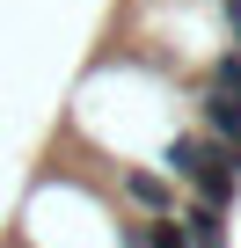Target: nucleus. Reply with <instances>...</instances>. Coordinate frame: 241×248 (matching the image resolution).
Masks as SVG:
<instances>
[{"label": "nucleus", "mask_w": 241, "mask_h": 248, "mask_svg": "<svg viewBox=\"0 0 241 248\" xmlns=\"http://www.w3.org/2000/svg\"><path fill=\"white\" fill-rule=\"evenodd\" d=\"M219 15H226V30H234V51H241V0H219Z\"/></svg>", "instance_id": "nucleus-7"}, {"label": "nucleus", "mask_w": 241, "mask_h": 248, "mask_svg": "<svg viewBox=\"0 0 241 248\" xmlns=\"http://www.w3.org/2000/svg\"><path fill=\"white\" fill-rule=\"evenodd\" d=\"M176 226L190 233V248H219V241H226V204H205V197H197V204L176 212Z\"/></svg>", "instance_id": "nucleus-2"}, {"label": "nucleus", "mask_w": 241, "mask_h": 248, "mask_svg": "<svg viewBox=\"0 0 241 248\" xmlns=\"http://www.w3.org/2000/svg\"><path fill=\"white\" fill-rule=\"evenodd\" d=\"M168 175L176 183H190L205 204H234V146L219 139V132H176L168 139Z\"/></svg>", "instance_id": "nucleus-1"}, {"label": "nucleus", "mask_w": 241, "mask_h": 248, "mask_svg": "<svg viewBox=\"0 0 241 248\" xmlns=\"http://www.w3.org/2000/svg\"><path fill=\"white\" fill-rule=\"evenodd\" d=\"M125 197H132L139 212H154V219H161V212H176V190H168L154 168H132V175H125Z\"/></svg>", "instance_id": "nucleus-3"}, {"label": "nucleus", "mask_w": 241, "mask_h": 248, "mask_svg": "<svg viewBox=\"0 0 241 248\" xmlns=\"http://www.w3.org/2000/svg\"><path fill=\"white\" fill-rule=\"evenodd\" d=\"M212 88L241 95V51H219V59H212Z\"/></svg>", "instance_id": "nucleus-6"}, {"label": "nucleus", "mask_w": 241, "mask_h": 248, "mask_svg": "<svg viewBox=\"0 0 241 248\" xmlns=\"http://www.w3.org/2000/svg\"><path fill=\"white\" fill-rule=\"evenodd\" d=\"M139 248H190V233L176 226V212H161L154 226H139Z\"/></svg>", "instance_id": "nucleus-5"}, {"label": "nucleus", "mask_w": 241, "mask_h": 248, "mask_svg": "<svg viewBox=\"0 0 241 248\" xmlns=\"http://www.w3.org/2000/svg\"><path fill=\"white\" fill-rule=\"evenodd\" d=\"M205 132H219L226 146L241 139V95H226V88H205Z\"/></svg>", "instance_id": "nucleus-4"}]
</instances>
